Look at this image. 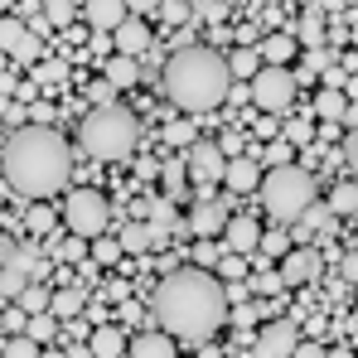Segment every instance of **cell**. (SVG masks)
<instances>
[{"instance_id":"1","label":"cell","mask_w":358,"mask_h":358,"mask_svg":"<svg viewBox=\"0 0 358 358\" xmlns=\"http://www.w3.org/2000/svg\"><path fill=\"white\" fill-rule=\"evenodd\" d=\"M155 324L160 334L184 339V344H208L223 324H228V300L223 281L213 271L199 266H175L160 286H155Z\"/></svg>"},{"instance_id":"2","label":"cell","mask_w":358,"mask_h":358,"mask_svg":"<svg viewBox=\"0 0 358 358\" xmlns=\"http://www.w3.org/2000/svg\"><path fill=\"white\" fill-rule=\"evenodd\" d=\"M0 170H5V184L34 203L54 199L68 189V175H73V150L54 126H20L5 150H0Z\"/></svg>"},{"instance_id":"3","label":"cell","mask_w":358,"mask_h":358,"mask_svg":"<svg viewBox=\"0 0 358 358\" xmlns=\"http://www.w3.org/2000/svg\"><path fill=\"white\" fill-rule=\"evenodd\" d=\"M160 83H165V97L175 102L184 117H203V112L223 107V97H228V87H233V78H228V68H223V54L208 49V44L175 49V59L165 63Z\"/></svg>"},{"instance_id":"4","label":"cell","mask_w":358,"mask_h":358,"mask_svg":"<svg viewBox=\"0 0 358 358\" xmlns=\"http://www.w3.org/2000/svg\"><path fill=\"white\" fill-rule=\"evenodd\" d=\"M78 141H83V150H87L92 160H126V155L136 150V141H141V121H136L131 107L107 102V107H92V112L83 117Z\"/></svg>"},{"instance_id":"5","label":"cell","mask_w":358,"mask_h":358,"mask_svg":"<svg viewBox=\"0 0 358 358\" xmlns=\"http://www.w3.org/2000/svg\"><path fill=\"white\" fill-rule=\"evenodd\" d=\"M257 189H262V203H266V213H271L276 223H296L300 213L320 199L315 175H310V170H300V165H276V170L262 179Z\"/></svg>"},{"instance_id":"6","label":"cell","mask_w":358,"mask_h":358,"mask_svg":"<svg viewBox=\"0 0 358 358\" xmlns=\"http://www.w3.org/2000/svg\"><path fill=\"white\" fill-rule=\"evenodd\" d=\"M59 218L68 223V238H102L107 223H112V208H107V194L102 189H68Z\"/></svg>"},{"instance_id":"7","label":"cell","mask_w":358,"mask_h":358,"mask_svg":"<svg viewBox=\"0 0 358 358\" xmlns=\"http://www.w3.org/2000/svg\"><path fill=\"white\" fill-rule=\"evenodd\" d=\"M296 92H300V78L291 68H257V78L247 83V102H257V112H266V117L291 112Z\"/></svg>"},{"instance_id":"8","label":"cell","mask_w":358,"mask_h":358,"mask_svg":"<svg viewBox=\"0 0 358 358\" xmlns=\"http://www.w3.org/2000/svg\"><path fill=\"white\" fill-rule=\"evenodd\" d=\"M324 271V257H320V247H291L286 257H281V286H310L315 276Z\"/></svg>"},{"instance_id":"9","label":"cell","mask_w":358,"mask_h":358,"mask_svg":"<svg viewBox=\"0 0 358 358\" xmlns=\"http://www.w3.org/2000/svg\"><path fill=\"white\" fill-rule=\"evenodd\" d=\"M296 344H300V334L291 320H266L257 329V358H291Z\"/></svg>"},{"instance_id":"10","label":"cell","mask_w":358,"mask_h":358,"mask_svg":"<svg viewBox=\"0 0 358 358\" xmlns=\"http://www.w3.org/2000/svg\"><path fill=\"white\" fill-rule=\"evenodd\" d=\"M223 155H218V145L213 141H194L189 145V160H184V170H189V179H199V184H218L223 179Z\"/></svg>"},{"instance_id":"11","label":"cell","mask_w":358,"mask_h":358,"mask_svg":"<svg viewBox=\"0 0 358 358\" xmlns=\"http://www.w3.org/2000/svg\"><path fill=\"white\" fill-rule=\"evenodd\" d=\"M223 223H228V208H223V199H199L194 203V213H189V233L199 242H213L223 233Z\"/></svg>"},{"instance_id":"12","label":"cell","mask_w":358,"mask_h":358,"mask_svg":"<svg viewBox=\"0 0 358 358\" xmlns=\"http://www.w3.org/2000/svg\"><path fill=\"white\" fill-rule=\"evenodd\" d=\"M145 49H150V24L136 20V15H126L121 29L112 34V54H121V59H141Z\"/></svg>"},{"instance_id":"13","label":"cell","mask_w":358,"mask_h":358,"mask_svg":"<svg viewBox=\"0 0 358 358\" xmlns=\"http://www.w3.org/2000/svg\"><path fill=\"white\" fill-rule=\"evenodd\" d=\"M223 184H228L233 194H252V189L262 184V160H257V155L228 160V165H223Z\"/></svg>"},{"instance_id":"14","label":"cell","mask_w":358,"mask_h":358,"mask_svg":"<svg viewBox=\"0 0 358 358\" xmlns=\"http://www.w3.org/2000/svg\"><path fill=\"white\" fill-rule=\"evenodd\" d=\"M257 238H262L257 218H228V223H223V247H228L233 257H247V252H257Z\"/></svg>"},{"instance_id":"15","label":"cell","mask_w":358,"mask_h":358,"mask_svg":"<svg viewBox=\"0 0 358 358\" xmlns=\"http://www.w3.org/2000/svg\"><path fill=\"white\" fill-rule=\"evenodd\" d=\"M329 223H334V213H329V208H324V203L315 199V203H310V208L300 213L296 223H291V238H296V247H310V238H315V233H324Z\"/></svg>"},{"instance_id":"16","label":"cell","mask_w":358,"mask_h":358,"mask_svg":"<svg viewBox=\"0 0 358 358\" xmlns=\"http://www.w3.org/2000/svg\"><path fill=\"white\" fill-rule=\"evenodd\" d=\"M83 310H87V291H83V286H59V291L49 296V315H54L59 324H73Z\"/></svg>"},{"instance_id":"17","label":"cell","mask_w":358,"mask_h":358,"mask_svg":"<svg viewBox=\"0 0 358 358\" xmlns=\"http://www.w3.org/2000/svg\"><path fill=\"white\" fill-rule=\"evenodd\" d=\"M83 15H87V24H92V34H107V29L117 34V29H121V20H126L131 10H126L121 0H92V5H87Z\"/></svg>"},{"instance_id":"18","label":"cell","mask_w":358,"mask_h":358,"mask_svg":"<svg viewBox=\"0 0 358 358\" xmlns=\"http://www.w3.org/2000/svg\"><path fill=\"white\" fill-rule=\"evenodd\" d=\"M126 354H131V358H179L175 354V339H170V334H160V329L126 339Z\"/></svg>"},{"instance_id":"19","label":"cell","mask_w":358,"mask_h":358,"mask_svg":"<svg viewBox=\"0 0 358 358\" xmlns=\"http://www.w3.org/2000/svg\"><path fill=\"white\" fill-rule=\"evenodd\" d=\"M296 39L291 34H266L262 44H257V59H262V68H286V63L296 59Z\"/></svg>"},{"instance_id":"20","label":"cell","mask_w":358,"mask_h":358,"mask_svg":"<svg viewBox=\"0 0 358 358\" xmlns=\"http://www.w3.org/2000/svg\"><path fill=\"white\" fill-rule=\"evenodd\" d=\"M87 354L92 358H121L126 354V334H121L117 324H97V329L87 334Z\"/></svg>"},{"instance_id":"21","label":"cell","mask_w":358,"mask_h":358,"mask_svg":"<svg viewBox=\"0 0 358 358\" xmlns=\"http://www.w3.org/2000/svg\"><path fill=\"white\" fill-rule=\"evenodd\" d=\"M223 68H228V78H233V83H252V78H257V68H262V59H257V49H252V44H238L233 54H223Z\"/></svg>"},{"instance_id":"22","label":"cell","mask_w":358,"mask_h":358,"mask_svg":"<svg viewBox=\"0 0 358 358\" xmlns=\"http://www.w3.org/2000/svg\"><path fill=\"white\" fill-rule=\"evenodd\" d=\"M349 112V97L344 92H334V87H324V92H315V117L324 121V126H339Z\"/></svg>"},{"instance_id":"23","label":"cell","mask_w":358,"mask_h":358,"mask_svg":"<svg viewBox=\"0 0 358 358\" xmlns=\"http://www.w3.org/2000/svg\"><path fill=\"white\" fill-rule=\"evenodd\" d=\"M117 247H121V257H126V252H131V257H145V252H155V238H150L145 223H126L121 238H117Z\"/></svg>"},{"instance_id":"24","label":"cell","mask_w":358,"mask_h":358,"mask_svg":"<svg viewBox=\"0 0 358 358\" xmlns=\"http://www.w3.org/2000/svg\"><path fill=\"white\" fill-rule=\"evenodd\" d=\"M102 83H107V87H136V83H141V63L112 54V59H107V78H102Z\"/></svg>"},{"instance_id":"25","label":"cell","mask_w":358,"mask_h":358,"mask_svg":"<svg viewBox=\"0 0 358 358\" xmlns=\"http://www.w3.org/2000/svg\"><path fill=\"white\" fill-rule=\"evenodd\" d=\"M49 296H54L49 286H34V281H29V286L20 291V305H15V310H20L24 320H34V315H49Z\"/></svg>"},{"instance_id":"26","label":"cell","mask_w":358,"mask_h":358,"mask_svg":"<svg viewBox=\"0 0 358 358\" xmlns=\"http://www.w3.org/2000/svg\"><path fill=\"white\" fill-rule=\"evenodd\" d=\"M329 213H339V218H354L358 208V184L354 179H344V184H334V194H329V203H324Z\"/></svg>"},{"instance_id":"27","label":"cell","mask_w":358,"mask_h":358,"mask_svg":"<svg viewBox=\"0 0 358 358\" xmlns=\"http://www.w3.org/2000/svg\"><path fill=\"white\" fill-rule=\"evenodd\" d=\"M24 39H29V29H24V20H20V15H5V20H0V54L10 59V54H15V49H20Z\"/></svg>"},{"instance_id":"28","label":"cell","mask_w":358,"mask_h":358,"mask_svg":"<svg viewBox=\"0 0 358 358\" xmlns=\"http://www.w3.org/2000/svg\"><path fill=\"white\" fill-rule=\"evenodd\" d=\"M59 329H63V324L54 320V315H34V320L24 324V339H34L39 349H49V344L59 339Z\"/></svg>"},{"instance_id":"29","label":"cell","mask_w":358,"mask_h":358,"mask_svg":"<svg viewBox=\"0 0 358 358\" xmlns=\"http://www.w3.org/2000/svg\"><path fill=\"white\" fill-rule=\"evenodd\" d=\"M160 179H165V199H170V203H175V199H184V189H189L184 160H165V165H160Z\"/></svg>"},{"instance_id":"30","label":"cell","mask_w":358,"mask_h":358,"mask_svg":"<svg viewBox=\"0 0 358 358\" xmlns=\"http://www.w3.org/2000/svg\"><path fill=\"white\" fill-rule=\"evenodd\" d=\"M24 228H29V233H54V228H59V208H54V203L24 208Z\"/></svg>"},{"instance_id":"31","label":"cell","mask_w":358,"mask_h":358,"mask_svg":"<svg viewBox=\"0 0 358 358\" xmlns=\"http://www.w3.org/2000/svg\"><path fill=\"white\" fill-rule=\"evenodd\" d=\"M291 39H305V44H310V49H324V44H320V39H324V20H320V15H315V10H310V15H300V29L296 34H291Z\"/></svg>"},{"instance_id":"32","label":"cell","mask_w":358,"mask_h":358,"mask_svg":"<svg viewBox=\"0 0 358 358\" xmlns=\"http://www.w3.org/2000/svg\"><path fill=\"white\" fill-rule=\"evenodd\" d=\"M87 262H97V266H117V262H121V247H117V238H107V233H102V238H97L92 247H87Z\"/></svg>"},{"instance_id":"33","label":"cell","mask_w":358,"mask_h":358,"mask_svg":"<svg viewBox=\"0 0 358 358\" xmlns=\"http://www.w3.org/2000/svg\"><path fill=\"white\" fill-rule=\"evenodd\" d=\"M257 252H262V257H286V252H291V238H286L281 228H276V233H262V238H257Z\"/></svg>"},{"instance_id":"34","label":"cell","mask_w":358,"mask_h":358,"mask_svg":"<svg viewBox=\"0 0 358 358\" xmlns=\"http://www.w3.org/2000/svg\"><path fill=\"white\" fill-rule=\"evenodd\" d=\"M54 252H59V262H68V266H83L87 262V242L83 238H63Z\"/></svg>"},{"instance_id":"35","label":"cell","mask_w":358,"mask_h":358,"mask_svg":"<svg viewBox=\"0 0 358 358\" xmlns=\"http://www.w3.org/2000/svg\"><path fill=\"white\" fill-rule=\"evenodd\" d=\"M39 15H44V24H59V29H68L78 10H73V5H63V0H49V5H44Z\"/></svg>"},{"instance_id":"36","label":"cell","mask_w":358,"mask_h":358,"mask_svg":"<svg viewBox=\"0 0 358 358\" xmlns=\"http://www.w3.org/2000/svg\"><path fill=\"white\" fill-rule=\"evenodd\" d=\"M247 291H257V296H281L286 286H281V276H276V271H257V276L247 281Z\"/></svg>"},{"instance_id":"37","label":"cell","mask_w":358,"mask_h":358,"mask_svg":"<svg viewBox=\"0 0 358 358\" xmlns=\"http://www.w3.org/2000/svg\"><path fill=\"white\" fill-rule=\"evenodd\" d=\"M0 358H39V344H34V339H24V334H15V339H5Z\"/></svg>"},{"instance_id":"38","label":"cell","mask_w":358,"mask_h":358,"mask_svg":"<svg viewBox=\"0 0 358 358\" xmlns=\"http://www.w3.org/2000/svg\"><path fill=\"white\" fill-rule=\"evenodd\" d=\"M218 271H223V281H233V286H238L242 276H247V257H233V252H223V257H218Z\"/></svg>"},{"instance_id":"39","label":"cell","mask_w":358,"mask_h":358,"mask_svg":"<svg viewBox=\"0 0 358 358\" xmlns=\"http://www.w3.org/2000/svg\"><path fill=\"white\" fill-rule=\"evenodd\" d=\"M165 141L179 145V150H184V145H194V126H189V121H170V126H165Z\"/></svg>"},{"instance_id":"40","label":"cell","mask_w":358,"mask_h":358,"mask_svg":"<svg viewBox=\"0 0 358 358\" xmlns=\"http://www.w3.org/2000/svg\"><path fill=\"white\" fill-rule=\"evenodd\" d=\"M218 257H223V247H218V242H199V247H194V266H199V271H208Z\"/></svg>"},{"instance_id":"41","label":"cell","mask_w":358,"mask_h":358,"mask_svg":"<svg viewBox=\"0 0 358 358\" xmlns=\"http://www.w3.org/2000/svg\"><path fill=\"white\" fill-rule=\"evenodd\" d=\"M281 131H286V145H291V141H296V145H305V141L315 136V131H310V121H305V117H300V121H286Z\"/></svg>"},{"instance_id":"42","label":"cell","mask_w":358,"mask_h":358,"mask_svg":"<svg viewBox=\"0 0 358 358\" xmlns=\"http://www.w3.org/2000/svg\"><path fill=\"white\" fill-rule=\"evenodd\" d=\"M39 54H44V44H39V34H29V39H24V44H20V49H15L10 59H20V63H34Z\"/></svg>"},{"instance_id":"43","label":"cell","mask_w":358,"mask_h":358,"mask_svg":"<svg viewBox=\"0 0 358 358\" xmlns=\"http://www.w3.org/2000/svg\"><path fill=\"white\" fill-rule=\"evenodd\" d=\"M189 15H199V20H223V15H228V5H218V0H203V5H189Z\"/></svg>"},{"instance_id":"44","label":"cell","mask_w":358,"mask_h":358,"mask_svg":"<svg viewBox=\"0 0 358 358\" xmlns=\"http://www.w3.org/2000/svg\"><path fill=\"white\" fill-rule=\"evenodd\" d=\"M257 315H262L257 305H238V310H228V320H233V324H242V329H247V324H257Z\"/></svg>"},{"instance_id":"45","label":"cell","mask_w":358,"mask_h":358,"mask_svg":"<svg viewBox=\"0 0 358 358\" xmlns=\"http://www.w3.org/2000/svg\"><path fill=\"white\" fill-rule=\"evenodd\" d=\"M329 68V49H310L305 54V73H324Z\"/></svg>"},{"instance_id":"46","label":"cell","mask_w":358,"mask_h":358,"mask_svg":"<svg viewBox=\"0 0 358 358\" xmlns=\"http://www.w3.org/2000/svg\"><path fill=\"white\" fill-rule=\"evenodd\" d=\"M160 15H165L170 24H184V20H189V5H179V0H170V5H160Z\"/></svg>"},{"instance_id":"47","label":"cell","mask_w":358,"mask_h":358,"mask_svg":"<svg viewBox=\"0 0 358 358\" xmlns=\"http://www.w3.org/2000/svg\"><path fill=\"white\" fill-rule=\"evenodd\" d=\"M266 160H271V170H276V165H291V145H286V141H276V145L266 150Z\"/></svg>"},{"instance_id":"48","label":"cell","mask_w":358,"mask_h":358,"mask_svg":"<svg viewBox=\"0 0 358 358\" xmlns=\"http://www.w3.org/2000/svg\"><path fill=\"white\" fill-rule=\"evenodd\" d=\"M107 300H131V281H117V276H112V281H107Z\"/></svg>"},{"instance_id":"49","label":"cell","mask_w":358,"mask_h":358,"mask_svg":"<svg viewBox=\"0 0 358 358\" xmlns=\"http://www.w3.org/2000/svg\"><path fill=\"white\" fill-rule=\"evenodd\" d=\"M63 73H68V63H44L39 68V83H59Z\"/></svg>"},{"instance_id":"50","label":"cell","mask_w":358,"mask_h":358,"mask_svg":"<svg viewBox=\"0 0 358 358\" xmlns=\"http://www.w3.org/2000/svg\"><path fill=\"white\" fill-rule=\"evenodd\" d=\"M291 358H324V344H310V339H305V344H296Z\"/></svg>"},{"instance_id":"51","label":"cell","mask_w":358,"mask_h":358,"mask_svg":"<svg viewBox=\"0 0 358 358\" xmlns=\"http://www.w3.org/2000/svg\"><path fill=\"white\" fill-rule=\"evenodd\" d=\"M5 121L20 131V126H29V117H24V107H5Z\"/></svg>"},{"instance_id":"52","label":"cell","mask_w":358,"mask_h":358,"mask_svg":"<svg viewBox=\"0 0 358 358\" xmlns=\"http://www.w3.org/2000/svg\"><path fill=\"white\" fill-rule=\"evenodd\" d=\"M92 54H102V59H112V39H107V34H92Z\"/></svg>"},{"instance_id":"53","label":"cell","mask_w":358,"mask_h":358,"mask_svg":"<svg viewBox=\"0 0 358 358\" xmlns=\"http://www.w3.org/2000/svg\"><path fill=\"white\" fill-rule=\"evenodd\" d=\"M141 320V305H131V300H121V324H136Z\"/></svg>"},{"instance_id":"54","label":"cell","mask_w":358,"mask_h":358,"mask_svg":"<svg viewBox=\"0 0 358 358\" xmlns=\"http://www.w3.org/2000/svg\"><path fill=\"white\" fill-rule=\"evenodd\" d=\"M223 102H233V107H242V102H247V87H242V83H233V87H228V97H223Z\"/></svg>"},{"instance_id":"55","label":"cell","mask_w":358,"mask_h":358,"mask_svg":"<svg viewBox=\"0 0 358 358\" xmlns=\"http://www.w3.org/2000/svg\"><path fill=\"white\" fill-rule=\"evenodd\" d=\"M10 92H20V83H15L10 73H0V97H10Z\"/></svg>"},{"instance_id":"56","label":"cell","mask_w":358,"mask_h":358,"mask_svg":"<svg viewBox=\"0 0 358 358\" xmlns=\"http://www.w3.org/2000/svg\"><path fill=\"white\" fill-rule=\"evenodd\" d=\"M354 276H358V257L349 252V257H344V281H354Z\"/></svg>"},{"instance_id":"57","label":"cell","mask_w":358,"mask_h":358,"mask_svg":"<svg viewBox=\"0 0 358 358\" xmlns=\"http://www.w3.org/2000/svg\"><path fill=\"white\" fill-rule=\"evenodd\" d=\"M63 358H92V354H87V344H73V349H63Z\"/></svg>"},{"instance_id":"58","label":"cell","mask_w":358,"mask_h":358,"mask_svg":"<svg viewBox=\"0 0 358 358\" xmlns=\"http://www.w3.org/2000/svg\"><path fill=\"white\" fill-rule=\"evenodd\" d=\"M10 257H15V242H5V238H0V266H5Z\"/></svg>"},{"instance_id":"59","label":"cell","mask_w":358,"mask_h":358,"mask_svg":"<svg viewBox=\"0 0 358 358\" xmlns=\"http://www.w3.org/2000/svg\"><path fill=\"white\" fill-rule=\"evenodd\" d=\"M324 358H354V349L344 344V349H324Z\"/></svg>"},{"instance_id":"60","label":"cell","mask_w":358,"mask_h":358,"mask_svg":"<svg viewBox=\"0 0 358 358\" xmlns=\"http://www.w3.org/2000/svg\"><path fill=\"white\" fill-rule=\"evenodd\" d=\"M39 358H63V349H39Z\"/></svg>"},{"instance_id":"61","label":"cell","mask_w":358,"mask_h":358,"mask_svg":"<svg viewBox=\"0 0 358 358\" xmlns=\"http://www.w3.org/2000/svg\"><path fill=\"white\" fill-rule=\"evenodd\" d=\"M5 63H10V59H5V54H0V73H5Z\"/></svg>"},{"instance_id":"62","label":"cell","mask_w":358,"mask_h":358,"mask_svg":"<svg viewBox=\"0 0 358 358\" xmlns=\"http://www.w3.org/2000/svg\"><path fill=\"white\" fill-rule=\"evenodd\" d=\"M0 334H5V324H0Z\"/></svg>"}]
</instances>
